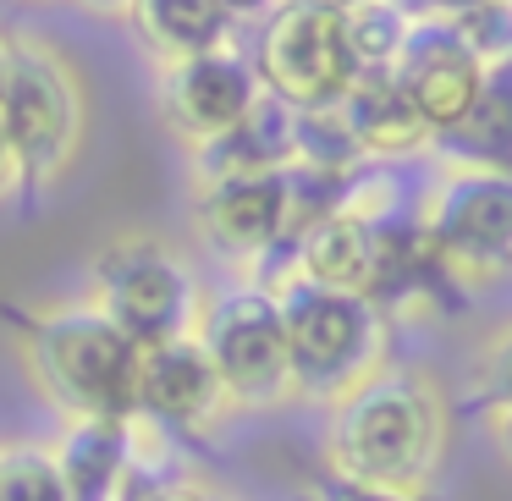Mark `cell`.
<instances>
[{
  "label": "cell",
  "instance_id": "6da1fadb",
  "mask_svg": "<svg viewBox=\"0 0 512 501\" xmlns=\"http://www.w3.org/2000/svg\"><path fill=\"white\" fill-rule=\"evenodd\" d=\"M446 446H452L446 391L430 369L413 364H380L353 391H342L325 435L331 474L386 490H419V496H430Z\"/></svg>",
  "mask_w": 512,
  "mask_h": 501
},
{
  "label": "cell",
  "instance_id": "7a4b0ae2",
  "mask_svg": "<svg viewBox=\"0 0 512 501\" xmlns=\"http://www.w3.org/2000/svg\"><path fill=\"white\" fill-rule=\"evenodd\" d=\"M28 369L72 419L138 424V347L94 303H72L34 320Z\"/></svg>",
  "mask_w": 512,
  "mask_h": 501
},
{
  "label": "cell",
  "instance_id": "3957f363",
  "mask_svg": "<svg viewBox=\"0 0 512 501\" xmlns=\"http://www.w3.org/2000/svg\"><path fill=\"white\" fill-rule=\"evenodd\" d=\"M281 325H287V353L298 391L342 397L364 375L386 364V309L364 292H336L320 281L287 276L276 281Z\"/></svg>",
  "mask_w": 512,
  "mask_h": 501
},
{
  "label": "cell",
  "instance_id": "277c9868",
  "mask_svg": "<svg viewBox=\"0 0 512 501\" xmlns=\"http://www.w3.org/2000/svg\"><path fill=\"white\" fill-rule=\"evenodd\" d=\"M0 122L12 138L23 188H56L61 171L78 160L83 127H89V100H83L72 61L39 39H12V78L0 94Z\"/></svg>",
  "mask_w": 512,
  "mask_h": 501
},
{
  "label": "cell",
  "instance_id": "5b68a950",
  "mask_svg": "<svg viewBox=\"0 0 512 501\" xmlns=\"http://www.w3.org/2000/svg\"><path fill=\"white\" fill-rule=\"evenodd\" d=\"M199 342L232 408H276L298 391L276 287H232L199 309Z\"/></svg>",
  "mask_w": 512,
  "mask_h": 501
},
{
  "label": "cell",
  "instance_id": "8992f818",
  "mask_svg": "<svg viewBox=\"0 0 512 501\" xmlns=\"http://www.w3.org/2000/svg\"><path fill=\"white\" fill-rule=\"evenodd\" d=\"M94 309L133 347L199 331L193 270L155 237H122V243L105 248L100 270H94Z\"/></svg>",
  "mask_w": 512,
  "mask_h": 501
},
{
  "label": "cell",
  "instance_id": "52a82bcc",
  "mask_svg": "<svg viewBox=\"0 0 512 501\" xmlns=\"http://www.w3.org/2000/svg\"><path fill=\"white\" fill-rule=\"evenodd\" d=\"M254 72H259V89L270 100L292 105V111L336 105L358 78L342 12L292 6V0L270 6L265 28H259V45H254Z\"/></svg>",
  "mask_w": 512,
  "mask_h": 501
},
{
  "label": "cell",
  "instance_id": "ba28073f",
  "mask_svg": "<svg viewBox=\"0 0 512 501\" xmlns=\"http://www.w3.org/2000/svg\"><path fill=\"white\" fill-rule=\"evenodd\" d=\"M419 221L446 281L490 287L512 270V171H457Z\"/></svg>",
  "mask_w": 512,
  "mask_h": 501
},
{
  "label": "cell",
  "instance_id": "9c48e42d",
  "mask_svg": "<svg viewBox=\"0 0 512 501\" xmlns=\"http://www.w3.org/2000/svg\"><path fill=\"white\" fill-rule=\"evenodd\" d=\"M259 94L265 89H259L254 61L226 45V50H210V56L171 61L166 78H160V111H166L171 133L199 149L210 138L232 133L259 105Z\"/></svg>",
  "mask_w": 512,
  "mask_h": 501
},
{
  "label": "cell",
  "instance_id": "30bf717a",
  "mask_svg": "<svg viewBox=\"0 0 512 501\" xmlns=\"http://www.w3.org/2000/svg\"><path fill=\"white\" fill-rule=\"evenodd\" d=\"M391 72H397V83L408 89L413 111L424 116L430 144H435V138L452 133L468 116V105H474V94H479V83H485L490 67L468 50V39L457 34L452 23H413L408 45H402V56Z\"/></svg>",
  "mask_w": 512,
  "mask_h": 501
},
{
  "label": "cell",
  "instance_id": "8fae6325",
  "mask_svg": "<svg viewBox=\"0 0 512 501\" xmlns=\"http://www.w3.org/2000/svg\"><path fill=\"white\" fill-rule=\"evenodd\" d=\"M199 232L226 259H270L287 248L292 204L287 171H259V177H221L199 188Z\"/></svg>",
  "mask_w": 512,
  "mask_h": 501
},
{
  "label": "cell",
  "instance_id": "7c38bea8",
  "mask_svg": "<svg viewBox=\"0 0 512 501\" xmlns=\"http://www.w3.org/2000/svg\"><path fill=\"white\" fill-rule=\"evenodd\" d=\"M226 408L232 402H226V386L215 375L210 353H204L199 331L138 347V419L177 424V430H204Z\"/></svg>",
  "mask_w": 512,
  "mask_h": 501
},
{
  "label": "cell",
  "instance_id": "4fadbf2b",
  "mask_svg": "<svg viewBox=\"0 0 512 501\" xmlns=\"http://www.w3.org/2000/svg\"><path fill=\"white\" fill-rule=\"evenodd\" d=\"M380 270V221H364L353 210H336L325 221H314L309 232L292 243V276L320 281L336 292H375Z\"/></svg>",
  "mask_w": 512,
  "mask_h": 501
},
{
  "label": "cell",
  "instance_id": "5bb4252c",
  "mask_svg": "<svg viewBox=\"0 0 512 501\" xmlns=\"http://www.w3.org/2000/svg\"><path fill=\"white\" fill-rule=\"evenodd\" d=\"M336 111L347 116V127H353L364 160H402V155H413V149L430 144V127H424L419 111H413L408 89L397 83L391 67L358 72L353 89L336 100Z\"/></svg>",
  "mask_w": 512,
  "mask_h": 501
},
{
  "label": "cell",
  "instance_id": "9a60e30c",
  "mask_svg": "<svg viewBox=\"0 0 512 501\" xmlns=\"http://www.w3.org/2000/svg\"><path fill=\"white\" fill-rule=\"evenodd\" d=\"M56 474L67 501H122L127 474H133V424L122 419H72L61 435Z\"/></svg>",
  "mask_w": 512,
  "mask_h": 501
},
{
  "label": "cell",
  "instance_id": "2e32d148",
  "mask_svg": "<svg viewBox=\"0 0 512 501\" xmlns=\"http://www.w3.org/2000/svg\"><path fill=\"white\" fill-rule=\"evenodd\" d=\"M292 122L298 111L270 94H259V105L232 127V133L210 138L193 149L199 182H221V177H259V171H287L292 166Z\"/></svg>",
  "mask_w": 512,
  "mask_h": 501
},
{
  "label": "cell",
  "instance_id": "e0dca14e",
  "mask_svg": "<svg viewBox=\"0 0 512 501\" xmlns=\"http://www.w3.org/2000/svg\"><path fill=\"white\" fill-rule=\"evenodd\" d=\"M127 23H133V34L171 67V61L210 56V50L232 45L237 12L226 0H133Z\"/></svg>",
  "mask_w": 512,
  "mask_h": 501
},
{
  "label": "cell",
  "instance_id": "ac0fdd59",
  "mask_svg": "<svg viewBox=\"0 0 512 501\" xmlns=\"http://www.w3.org/2000/svg\"><path fill=\"white\" fill-rule=\"evenodd\" d=\"M435 144L463 171H512V61H496L485 72L468 116Z\"/></svg>",
  "mask_w": 512,
  "mask_h": 501
},
{
  "label": "cell",
  "instance_id": "d6986e66",
  "mask_svg": "<svg viewBox=\"0 0 512 501\" xmlns=\"http://www.w3.org/2000/svg\"><path fill=\"white\" fill-rule=\"evenodd\" d=\"M292 166L320 171V177H353L364 171V149H358L353 127L336 105H320V111H298L292 122Z\"/></svg>",
  "mask_w": 512,
  "mask_h": 501
},
{
  "label": "cell",
  "instance_id": "ffe728a7",
  "mask_svg": "<svg viewBox=\"0 0 512 501\" xmlns=\"http://www.w3.org/2000/svg\"><path fill=\"white\" fill-rule=\"evenodd\" d=\"M342 28H347V50H353L358 72H380V67H397L413 23L386 0H364V6L342 12Z\"/></svg>",
  "mask_w": 512,
  "mask_h": 501
},
{
  "label": "cell",
  "instance_id": "44dd1931",
  "mask_svg": "<svg viewBox=\"0 0 512 501\" xmlns=\"http://www.w3.org/2000/svg\"><path fill=\"white\" fill-rule=\"evenodd\" d=\"M0 501H67L50 452H0Z\"/></svg>",
  "mask_w": 512,
  "mask_h": 501
},
{
  "label": "cell",
  "instance_id": "7402d4cb",
  "mask_svg": "<svg viewBox=\"0 0 512 501\" xmlns=\"http://www.w3.org/2000/svg\"><path fill=\"white\" fill-rule=\"evenodd\" d=\"M452 28L468 39V50H474L485 67L512 61V0H474V6H463V12L452 17Z\"/></svg>",
  "mask_w": 512,
  "mask_h": 501
},
{
  "label": "cell",
  "instance_id": "603a6c76",
  "mask_svg": "<svg viewBox=\"0 0 512 501\" xmlns=\"http://www.w3.org/2000/svg\"><path fill=\"white\" fill-rule=\"evenodd\" d=\"M479 380H485V408H512V331H501L485 347Z\"/></svg>",
  "mask_w": 512,
  "mask_h": 501
},
{
  "label": "cell",
  "instance_id": "cb8c5ba5",
  "mask_svg": "<svg viewBox=\"0 0 512 501\" xmlns=\"http://www.w3.org/2000/svg\"><path fill=\"white\" fill-rule=\"evenodd\" d=\"M314 501H430L419 490H386V485H364V479H342V474H325L320 496Z\"/></svg>",
  "mask_w": 512,
  "mask_h": 501
},
{
  "label": "cell",
  "instance_id": "d4e9b609",
  "mask_svg": "<svg viewBox=\"0 0 512 501\" xmlns=\"http://www.w3.org/2000/svg\"><path fill=\"white\" fill-rule=\"evenodd\" d=\"M386 6H397L408 23H452L463 6H474V0H386Z\"/></svg>",
  "mask_w": 512,
  "mask_h": 501
},
{
  "label": "cell",
  "instance_id": "484cf974",
  "mask_svg": "<svg viewBox=\"0 0 512 501\" xmlns=\"http://www.w3.org/2000/svg\"><path fill=\"white\" fill-rule=\"evenodd\" d=\"M23 188V177H17V155H12V138H6V122H0V199L6 193Z\"/></svg>",
  "mask_w": 512,
  "mask_h": 501
},
{
  "label": "cell",
  "instance_id": "4316f807",
  "mask_svg": "<svg viewBox=\"0 0 512 501\" xmlns=\"http://www.w3.org/2000/svg\"><path fill=\"white\" fill-rule=\"evenodd\" d=\"M138 501H215V496L193 485H149V490H138Z\"/></svg>",
  "mask_w": 512,
  "mask_h": 501
},
{
  "label": "cell",
  "instance_id": "83f0119b",
  "mask_svg": "<svg viewBox=\"0 0 512 501\" xmlns=\"http://www.w3.org/2000/svg\"><path fill=\"white\" fill-rule=\"evenodd\" d=\"M490 435H496V452L512 468V408H490Z\"/></svg>",
  "mask_w": 512,
  "mask_h": 501
},
{
  "label": "cell",
  "instance_id": "f1b7e54d",
  "mask_svg": "<svg viewBox=\"0 0 512 501\" xmlns=\"http://www.w3.org/2000/svg\"><path fill=\"white\" fill-rule=\"evenodd\" d=\"M83 12H100V17H127L133 12V0H78Z\"/></svg>",
  "mask_w": 512,
  "mask_h": 501
},
{
  "label": "cell",
  "instance_id": "f546056e",
  "mask_svg": "<svg viewBox=\"0 0 512 501\" xmlns=\"http://www.w3.org/2000/svg\"><path fill=\"white\" fill-rule=\"evenodd\" d=\"M237 17H259V12H270V6H281V0H226Z\"/></svg>",
  "mask_w": 512,
  "mask_h": 501
},
{
  "label": "cell",
  "instance_id": "4dcf8cb0",
  "mask_svg": "<svg viewBox=\"0 0 512 501\" xmlns=\"http://www.w3.org/2000/svg\"><path fill=\"white\" fill-rule=\"evenodd\" d=\"M292 6H325V12H353L364 0H292Z\"/></svg>",
  "mask_w": 512,
  "mask_h": 501
},
{
  "label": "cell",
  "instance_id": "1f68e13d",
  "mask_svg": "<svg viewBox=\"0 0 512 501\" xmlns=\"http://www.w3.org/2000/svg\"><path fill=\"white\" fill-rule=\"evenodd\" d=\"M6 78H12V39L0 34V94H6Z\"/></svg>",
  "mask_w": 512,
  "mask_h": 501
}]
</instances>
